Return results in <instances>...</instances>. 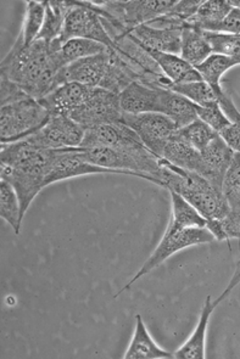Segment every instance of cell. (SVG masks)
Returning <instances> with one entry per match:
<instances>
[{
	"mask_svg": "<svg viewBox=\"0 0 240 359\" xmlns=\"http://www.w3.org/2000/svg\"><path fill=\"white\" fill-rule=\"evenodd\" d=\"M44 19H46V1L32 0L26 3L22 29L19 34V37L22 39V42L26 46L37 41L39 34L42 32Z\"/></svg>",
	"mask_w": 240,
	"mask_h": 359,
	"instance_id": "obj_27",
	"label": "cell"
},
{
	"mask_svg": "<svg viewBox=\"0 0 240 359\" xmlns=\"http://www.w3.org/2000/svg\"><path fill=\"white\" fill-rule=\"evenodd\" d=\"M160 90L161 88L133 82L120 94L121 109L126 114H160Z\"/></svg>",
	"mask_w": 240,
	"mask_h": 359,
	"instance_id": "obj_17",
	"label": "cell"
},
{
	"mask_svg": "<svg viewBox=\"0 0 240 359\" xmlns=\"http://www.w3.org/2000/svg\"><path fill=\"white\" fill-rule=\"evenodd\" d=\"M107 46L100 43L84 39V38H74L64 43L60 49L61 59L66 66L72 62L82 60L89 56L98 55L107 50Z\"/></svg>",
	"mask_w": 240,
	"mask_h": 359,
	"instance_id": "obj_28",
	"label": "cell"
},
{
	"mask_svg": "<svg viewBox=\"0 0 240 359\" xmlns=\"http://www.w3.org/2000/svg\"><path fill=\"white\" fill-rule=\"evenodd\" d=\"M126 359H173V352L162 350L150 337L142 316H135V329L128 350L126 351Z\"/></svg>",
	"mask_w": 240,
	"mask_h": 359,
	"instance_id": "obj_18",
	"label": "cell"
},
{
	"mask_svg": "<svg viewBox=\"0 0 240 359\" xmlns=\"http://www.w3.org/2000/svg\"><path fill=\"white\" fill-rule=\"evenodd\" d=\"M161 188L178 194L208 221L221 219L231 210L223 191L196 172L182 170L161 157Z\"/></svg>",
	"mask_w": 240,
	"mask_h": 359,
	"instance_id": "obj_3",
	"label": "cell"
},
{
	"mask_svg": "<svg viewBox=\"0 0 240 359\" xmlns=\"http://www.w3.org/2000/svg\"><path fill=\"white\" fill-rule=\"evenodd\" d=\"M220 135L233 151L240 154V121L231 122L228 127L222 130Z\"/></svg>",
	"mask_w": 240,
	"mask_h": 359,
	"instance_id": "obj_39",
	"label": "cell"
},
{
	"mask_svg": "<svg viewBox=\"0 0 240 359\" xmlns=\"http://www.w3.org/2000/svg\"><path fill=\"white\" fill-rule=\"evenodd\" d=\"M162 158L172 163L173 166L180 167L182 170L190 172H200L201 166V155L200 151L189 143L177 135L172 137L162 152Z\"/></svg>",
	"mask_w": 240,
	"mask_h": 359,
	"instance_id": "obj_23",
	"label": "cell"
},
{
	"mask_svg": "<svg viewBox=\"0 0 240 359\" xmlns=\"http://www.w3.org/2000/svg\"><path fill=\"white\" fill-rule=\"evenodd\" d=\"M213 33H223V34H234L240 36V9L234 8L231 13L227 15L226 19L223 20L218 27L215 28Z\"/></svg>",
	"mask_w": 240,
	"mask_h": 359,
	"instance_id": "obj_38",
	"label": "cell"
},
{
	"mask_svg": "<svg viewBox=\"0 0 240 359\" xmlns=\"http://www.w3.org/2000/svg\"><path fill=\"white\" fill-rule=\"evenodd\" d=\"M236 66V62L232 60L231 57L220 55V54H213L204 61L203 64L195 67L198 69L203 81H205L213 89V92L218 97V104L221 106L222 111L231 120V122L240 121V112L234 105V102H232L231 97L223 90L221 79L227 71H229Z\"/></svg>",
	"mask_w": 240,
	"mask_h": 359,
	"instance_id": "obj_12",
	"label": "cell"
},
{
	"mask_svg": "<svg viewBox=\"0 0 240 359\" xmlns=\"http://www.w3.org/2000/svg\"><path fill=\"white\" fill-rule=\"evenodd\" d=\"M206 228L218 241L236 239L239 240L240 246V210L231 208L221 219L206 222Z\"/></svg>",
	"mask_w": 240,
	"mask_h": 359,
	"instance_id": "obj_31",
	"label": "cell"
},
{
	"mask_svg": "<svg viewBox=\"0 0 240 359\" xmlns=\"http://www.w3.org/2000/svg\"><path fill=\"white\" fill-rule=\"evenodd\" d=\"M215 304L211 299V296H208L205 299L201 313L199 318L198 324L195 327L194 332L190 335L189 339L180 346L178 350L173 352L175 358L177 359H204L205 355V341H206V332H208V322L215 311Z\"/></svg>",
	"mask_w": 240,
	"mask_h": 359,
	"instance_id": "obj_19",
	"label": "cell"
},
{
	"mask_svg": "<svg viewBox=\"0 0 240 359\" xmlns=\"http://www.w3.org/2000/svg\"><path fill=\"white\" fill-rule=\"evenodd\" d=\"M92 87L84 84L67 82L51 93L49 95L41 99L43 105L46 106L51 116H67L77 110L82 105L89 94Z\"/></svg>",
	"mask_w": 240,
	"mask_h": 359,
	"instance_id": "obj_15",
	"label": "cell"
},
{
	"mask_svg": "<svg viewBox=\"0 0 240 359\" xmlns=\"http://www.w3.org/2000/svg\"><path fill=\"white\" fill-rule=\"evenodd\" d=\"M122 123L135 132L144 145L159 157H162L164 149L180 129L171 118L159 112H124Z\"/></svg>",
	"mask_w": 240,
	"mask_h": 359,
	"instance_id": "obj_6",
	"label": "cell"
},
{
	"mask_svg": "<svg viewBox=\"0 0 240 359\" xmlns=\"http://www.w3.org/2000/svg\"><path fill=\"white\" fill-rule=\"evenodd\" d=\"M0 216L9 224L15 234H20L22 223L21 203L13 185L6 180H0Z\"/></svg>",
	"mask_w": 240,
	"mask_h": 359,
	"instance_id": "obj_26",
	"label": "cell"
},
{
	"mask_svg": "<svg viewBox=\"0 0 240 359\" xmlns=\"http://www.w3.org/2000/svg\"><path fill=\"white\" fill-rule=\"evenodd\" d=\"M170 90L183 95L199 107L220 106L215 93L205 81L185 84H173Z\"/></svg>",
	"mask_w": 240,
	"mask_h": 359,
	"instance_id": "obj_29",
	"label": "cell"
},
{
	"mask_svg": "<svg viewBox=\"0 0 240 359\" xmlns=\"http://www.w3.org/2000/svg\"><path fill=\"white\" fill-rule=\"evenodd\" d=\"M205 33L213 48V54L228 56L236 62V66L240 65V36L223 33Z\"/></svg>",
	"mask_w": 240,
	"mask_h": 359,
	"instance_id": "obj_34",
	"label": "cell"
},
{
	"mask_svg": "<svg viewBox=\"0 0 240 359\" xmlns=\"http://www.w3.org/2000/svg\"><path fill=\"white\" fill-rule=\"evenodd\" d=\"M233 6L229 0H206L199 6L194 16L187 22L185 27H195L204 32H211L226 19Z\"/></svg>",
	"mask_w": 240,
	"mask_h": 359,
	"instance_id": "obj_24",
	"label": "cell"
},
{
	"mask_svg": "<svg viewBox=\"0 0 240 359\" xmlns=\"http://www.w3.org/2000/svg\"><path fill=\"white\" fill-rule=\"evenodd\" d=\"M160 114L171 118L180 128L198 120L196 106L178 93L160 90Z\"/></svg>",
	"mask_w": 240,
	"mask_h": 359,
	"instance_id": "obj_21",
	"label": "cell"
},
{
	"mask_svg": "<svg viewBox=\"0 0 240 359\" xmlns=\"http://www.w3.org/2000/svg\"><path fill=\"white\" fill-rule=\"evenodd\" d=\"M27 97V94L23 92L18 84H15L14 82H11L8 79L1 77V79H0V102H1V106L20 102V100H22V99Z\"/></svg>",
	"mask_w": 240,
	"mask_h": 359,
	"instance_id": "obj_37",
	"label": "cell"
},
{
	"mask_svg": "<svg viewBox=\"0 0 240 359\" xmlns=\"http://www.w3.org/2000/svg\"><path fill=\"white\" fill-rule=\"evenodd\" d=\"M229 4L234 8H239L240 9V0H229Z\"/></svg>",
	"mask_w": 240,
	"mask_h": 359,
	"instance_id": "obj_41",
	"label": "cell"
},
{
	"mask_svg": "<svg viewBox=\"0 0 240 359\" xmlns=\"http://www.w3.org/2000/svg\"><path fill=\"white\" fill-rule=\"evenodd\" d=\"M145 50L148 51L149 55L156 61L159 67L161 69L162 74H165L172 83L185 84L203 81L198 69L183 60L180 55L167 54L162 51L148 50V49Z\"/></svg>",
	"mask_w": 240,
	"mask_h": 359,
	"instance_id": "obj_20",
	"label": "cell"
},
{
	"mask_svg": "<svg viewBox=\"0 0 240 359\" xmlns=\"http://www.w3.org/2000/svg\"><path fill=\"white\" fill-rule=\"evenodd\" d=\"M109 62H110L109 48L102 54L89 56L82 60L72 62L69 66H66V82L84 84L87 87L100 88L102 81L105 79Z\"/></svg>",
	"mask_w": 240,
	"mask_h": 359,
	"instance_id": "obj_14",
	"label": "cell"
},
{
	"mask_svg": "<svg viewBox=\"0 0 240 359\" xmlns=\"http://www.w3.org/2000/svg\"><path fill=\"white\" fill-rule=\"evenodd\" d=\"M58 39L46 42L37 39L26 46L18 37L0 64V77L18 84L28 97L41 100L67 83L66 65L61 59Z\"/></svg>",
	"mask_w": 240,
	"mask_h": 359,
	"instance_id": "obj_1",
	"label": "cell"
},
{
	"mask_svg": "<svg viewBox=\"0 0 240 359\" xmlns=\"http://www.w3.org/2000/svg\"><path fill=\"white\" fill-rule=\"evenodd\" d=\"M122 116L120 95L102 88H92L87 100L69 115V118L86 129L94 126L119 123L122 122Z\"/></svg>",
	"mask_w": 240,
	"mask_h": 359,
	"instance_id": "obj_8",
	"label": "cell"
},
{
	"mask_svg": "<svg viewBox=\"0 0 240 359\" xmlns=\"http://www.w3.org/2000/svg\"><path fill=\"white\" fill-rule=\"evenodd\" d=\"M71 9V1L49 0L46 1V19L38 39L54 42L61 37L65 27L66 18Z\"/></svg>",
	"mask_w": 240,
	"mask_h": 359,
	"instance_id": "obj_25",
	"label": "cell"
},
{
	"mask_svg": "<svg viewBox=\"0 0 240 359\" xmlns=\"http://www.w3.org/2000/svg\"><path fill=\"white\" fill-rule=\"evenodd\" d=\"M222 191L232 210H240V154L234 152L231 166L227 170Z\"/></svg>",
	"mask_w": 240,
	"mask_h": 359,
	"instance_id": "obj_33",
	"label": "cell"
},
{
	"mask_svg": "<svg viewBox=\"0 0 240 359\" xmlns=\"http://www.w3.org/2000/svg\"><path fill=\"white\" fill-rule=\"evenodd\" d=\"M79 148H109L132 152L148 149L137 133L122 122L84 129V142Z\"/></svg>",
	"mask_w": 240,
	"mask_h": 359,
	"instance_id": "obj_10",
	"label": "cell"
},
{
	"mask_svg": "<svg viewBox=\"0 0 240 359\" xmlns=\"http://www.w3.org/2000/svg\"><path fill=\"white\" fill-rule=\"evenodd\" d=\"M201 155V166L199 175H203L208 182L222 189L223 180L226 177L227 170L231 166L234 151L232 150L226 142L218 135L213 139L208 147L200 151Z\"/></svg>",
	"mask_w": 240,
	"mask_h": 359,
	"instance_id": "obj_13",
	"label": "cell"
},
{
	"mask_svg": "<svg viewBox=\"0 0 240 359\" xmlns=\"http://www.w3.org/2000/svg\"><path fill=\"white\" fill-rule=\"evenodd\" d=\"M51 115L41 100L27 97L20 102L1 106L0 140L1 144L16 143L37 133Z\"/></svg>",
	"mask_w": 240,
	"mask_h": 359,
	"instance_id": "obj_5",
	"label": "cell"
},
{
	"mask_svg": "<svg viewBox=\"0 0 240 359\" xmlns=\"http://www.w3.org/2000/svg\"><path fill=\"white\" fill-rule=\"evenodd\" d=\"M177 135L194 147L196 150L201 151L205 147L213 142V139L220 134L215 132L210 126L206 125L201 120H195L190 125L182 127L177 130Z\"/></svg>",
	"mask_w": 240,
	"mask_h": 359,
	"instance_id": "obj_32",
	"label": "cell"
},
{
	"mask_svg": "<svg viewBox=\"0 0 240 359\" xmlns=\"http://www.w3.org/2000/svg\"><path fill=\"white\" fill-rule=\"evenodd\" d=\"M240 283V257L239 261L236 263V271L233 273V276H232L231 280H229V284L227 285L225 291L222 292L221 295L218 296V299L213 301V304H215V307H218V304H221L223 299H226L228 297V295H231L232 291L234 290V287H236L238 284Z\"/></svg>",
	"mask_w": 240,
	"mask_h": 359,
	"instance_id": "obj_40",
	"label": "cell"
},
{
	"mask_svg": "<svg viewBox=\"0 0 240 359\" xmlns=\"http://www.w3.org/2000/svg\"><path fill=\"white\" fill-rule=\"evenodd\" d=\"M170 194L172 203L171 221L188 228L206 226V219L189 203H187L178 194L173 191H170Z\"/></svg>",
	"mask_w": 240,
	"mask_h": 359,
	"instance_id": "obj_30",
	"label": "cell"
},
{
	"mask_svg": "<svg viewBox=\"0 0 240 359\" xmlns=\"http://www.w3.org/2000/svg\"><path fill=\"white\" fill-rule=\"evenodd\" d=\"M215 236L211 234V231L208 228H188L170 222V224L167 226L165 234L162 235V239L156 246V249L154 250L153 254L150 255V257L144 262L143 266L139 268L137 274L131 279L125 287H122L114 299H117L121 294H124L125 291L130 290L131 286L133 285L135 281H138L140 278L147 276L150 272H153L154 269H156L160 264L167 261L168 258L173 255L180 252L182 250L196 245L210 244L215 241Z\"/></svg>",
	"mask_w": 240,
	"mask_h": 359,
	"instance_id": "obj_4",
	"label": "cell"
},
{
	"mask_svg": "<svg viewBox=\"0 0 240 359\" xmlns=\"http://www.w3.org/2000/svg\"><path fill=\"white\" fill-rule=\"evenodd\" d=\"M203 1L204 0H178L168 13L187 26V22L194 16Z\"/></svg>",
	"mask_w": 240,
	"mask_h": 359,
	"instance_id": "obj_36",
	"label": "cell"
},
{
	"mask_svg": "<svg viewBox=\"0 0 240 359\" xmlns=\"http://www.w3.org/2000/svg\"><path fill=\"white\" fill-rule=\"evenodd\" d=\"M84 128L67 116H51L37 133L23 139L33 148L44 150L79 148L84 142Z\"/></svg>",
	"mask_w": 240,
	"mask_h": 359,
	"instance_id": "obj_9",
	"label": "cell"
},
{
	"mask_svg": "<svg viewBox=\"0 0 240 359\" xmlns=\"http://www.w3.org/2000/svg\"><path fill=\"white\" fill-rule=\"evenodd\" d=\"M130 34L144 49L180 55L182 31L160 29L149 25H142L134 28Z\"/></svg>",
	"mask_w": 240,
	"mask_h": 359,
	"instance_id": "obj_16",
	"label": "cell"
},
{
	"mask_svg": "<svg viewBox=\"0 0 240 359\" xmlns=\"http://www.w3.org/2000/svg\"><path fill=\"white\" fill-rule=\"evenodd\" d=\"M196 114H198L199 120L205 122L218 134L231 123V120L222 111L221 106H213V107L196 106Z\"/></svg>",
	"mask_w": 240,
	"mask_h": 359,
	"instance_id": "obj_35",
	"label": "cell"
},
{
	"mask_svg": "<svg viewBox=\"0 0 240 359\" xmlns=\"http://www.w3.org/2000/svg\"><path fill=\"white\" fill-rule=\"evenodd\" d=\"M74 38L94 41L107 48L115 46L100 15L88 5V1H71V9L66 18L64 32L58 41L64 44Z\"/></svg>",
	"mask_w": 240,
	"mask_h": 359,
	"instance_id": "obj_7",
	"label": "cell"
},
{
	"mask_svg": "<svg viewBox=\"0 0 240 359\" xmlns=\"http://www.w3.org/2000/svg\"><path fill=\"white\" fill-rule=\"evenodd\" d=\"M54 150L33 148L25 140L1 144L0 177L18 193L25 217L33 200L46 188Z\"/></svg>",
	"mask_w": 240,
	"mask_h": 359,
	"instance_id": "obj_2",
	"label": "cell"
},
{
	"mask_svg": "<svg viewBox=\"0 0 240 359\" xmlns=\"http://www.w3.org/2000/svg\"><path fill=\"white\" fill-rule=\"evenodd\" d=\"M91 175H117V173L115 170L98 167L86 161L82 156L81 148L54 150L49 175L46 178V187L60 180Z\"/></svg>",
	"mask_w": 240,
	"mask_h": 359,
	"instance_id": "obj_11",
	"label": "cell"
},
{
	"mask_svg": "<svg viewBox=\"0 0 240 359\" xmlns=\"http://www.w3.org/2000/svg\"><path fill=\"white\" fill-rule=\"evenodd\" d=\"M213 54V48L208 42L206 33L195 27H185L182 29L180 57L183 60L196 67Z\"/></svg>",
	"mask_w": 240,
	"mask_h": 359,
	"instance_id": "obj_22",
	"label": "cell"
}]
</instances>
